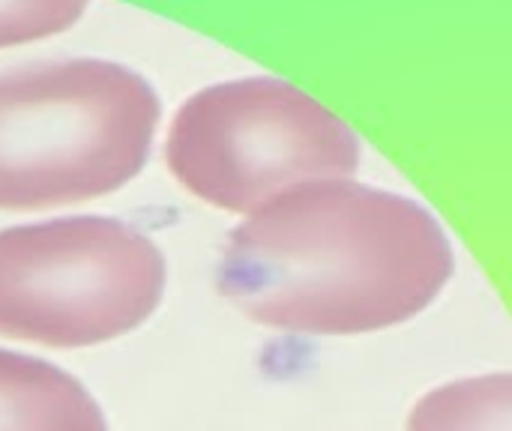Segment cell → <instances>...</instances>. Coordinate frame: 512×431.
Listing matches in <instances>:
<instances>
[{"label": "cell", "instance_id": "cell-1", "mask_svg": "<svg viewBox=\"0 0 512 431\" xmlns=\"http://www.w3.org/2000/svg\"><path fill=\"white\" fill-rule=\"evenodd\" d=\"M456 255L420 201L354 177L297 186L234 231L225 285L243 309L306 336H363L423 315Z\"/></svg>", "mask_w": 512, "mask_h": 431}, {"label": "cell", "instance_id": "cell-2", "mask_svg": "<svg viewBox=\"0 0 512 431\" xmlns=\"http://www.w3.org/2000/svg\"><path fill=\"white\" fill-rule=\"evenodd\" d=\"M360 159V138L339 114L273 75L195 93L174 126L183 180L213 204L243 213L315 180L354 177Z\"/></svg>", "mask_w": 512, "mask_h": 431}, {"label": "cell", "instance_id": "cell-3", "mask_svg": "<svg viewBox=\"0 0 512 431\" xmlns=\"http://www.w3.org/2000/svg\"><path fill=\"white\" fill-rule=\"evenodd\" d=\"M156 114L147 81L111 60L72 57L0 75V165L87 156L114 138L141 141Z\"/></svg>", "mask_w": 512, "mask_h": 431}, {"label": "cell", "instance_id": "cell-4", "mask_svg": "<svg viewBox=\"0 0 512 431\" xmlns=\"http://www.w3.org/2000/svg\"><path fill=\"white\" fill-rule=\"evenodd\" d=\"M405 431H512V372L459 378L429 390Z\"/></svg>", "mask_w": 512, "mask_h": 431}, {"label": "cell", "instance_id": "cell-5", "mask_svg": "<svg viewBox=\"0 0 512 431\" xmlns=\"http://www.w3.org/2000/svg\"><path fill=\"white\" fill-rule=\"evenodd\" d=\"M90 0H0V48L51 39L72 30Z\"/></svg>", "mask_w": 512, "mask_h": 431}]
</instances>
